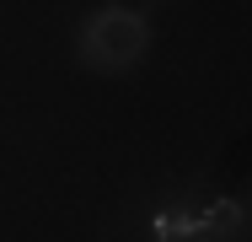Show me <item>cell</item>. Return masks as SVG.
<instances>
[{
    "label": "cell",
    "mask_w": 252,
    "mask_h": 242,
    "mask_svg": "<svg viewBox=\"0 0 252 242\" xmlns=\"http://www.w3.org/2000/svg\"><path fill=\"white\" fill-rule=\"evenodd\" d=\"M86 54L118 59V65L140 59V54H145V22H140L134 11H102L97 22L86 27Z\"/></svg>",
    "instance_id": "6da1fadb"
},
{
    "label": "cell",
    "mask_w": 252,
    "mask_h": 242,
    "mask_svg": "<svg viewBox=\"0 0 252 242\" xmlns=\"http://www.w3.org/2000/svg\"><path fill=\"white\" fill-rule=\"evenodd\" d=\"M209 226H204V215H177V210H166V215H156V237L161 242H183V237H204Z\"/></svg>",
    "instance_id": "7a4b0ae2"
},
{
    "label": "cell",
    "mask_w": 252,
    "mask_h": 242,
    "mask_svg": "<svg viewBox=\"0 0 252 242\" xmlns=\"http://www.w3.org/2000/svg\"><path fill=\"white\" fill-rule=\"evenodd\" d=\"M236 221H242V204H236V199H215V204L204 210V226H209V232H231Z\"/></svg>",
    "instance_id": "3957f363"
}]
</instances>
